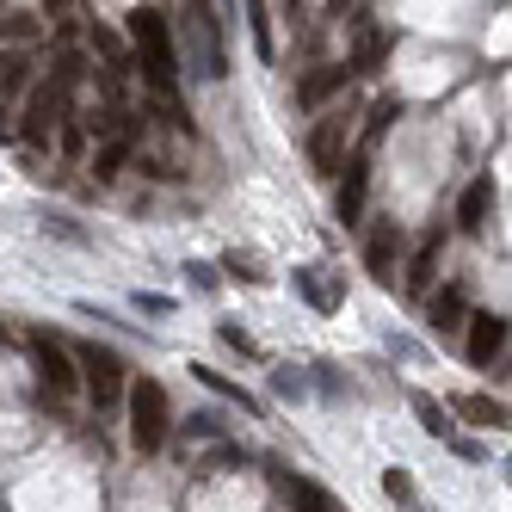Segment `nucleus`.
I'll list each match as a JSON object with an SVG mask.
<instances>
[{
	"mask_svg": "<svg viewBox=\"0 0 512 512\" xmlns=\"http://www.w3.org/2000/svg\"><path fill=\"white\" fill-rule=\"evenodd\" d=\"M124 31H130V44L142 56V75H149V87H173V68H179V50H173V25L161 7H130L124 13Z\"/></svg>",
	"mask_w": 512,
	"mask_h": 512,
	"instance_id": "obj_1",
	"label": "nucleus"
},
{
	"mask_svg": "<svg viewBox=\"0 0 512 512\" xmlns=\"http://www.w3.org/2000/svg\"><path fill=\"white\" fill-rule=\"evenodd\" d=\"M124 408H130V445L142 457H155L167 445V432H173V408H167V389L155 377H130L124 389Z\"/></svg>",
	"mask_w": 512,
	"mask_h": 512,
	"instance_id": "obj_2",
	"label": "nucleus"
},
{
	"mask_svg": "<svg viewBox=\"0 0 512 512\" xmlns=\"http://www.w3.org/2000/svg\"><path fill=\"white\" fill-rule=\"evenodd\" d=\"M179 44H186L192 68L204 81H223L229 75V50H223V25H216V13L204 7V0H192L186 13H179Z\"/></svg>",
	"mask_w": 512,
	"mask_h": 512,
	"instance_id": "obj_3",
	"label": "nucleus"
},
{
	"mask_svg": "<svg viewBox=\"0 0 512 512\" xmlns=\"http://www.w3.org/2000/svg\"><path fill=\"white\" fill-rule=\"evenodd\" d=\"M25 346H31V371H38V383H44L50 395H75V389H81V364H75V352H68L56 334L31 327Z\"/></svg>",
	"mask_w": 512,
	"mask_h": 512,
	"instance_id": "obj_4",
	"label": "nucleus"
},
{
	"mask_svg": "<svg viewBox=\"0 0 512 512\" xmlns=\"http://www.w3.org/2000/svg\"><path fill=\"white\" fill-rule=\"evenodd\" d=\"M75 358H81V383L93 389L99 414H105V408H118V401H124V389H130V371H124V358H118L112 346H81Z\"/></svg>",
	"mask_w": 512,
	"mask_h": 512,
	"instance_id": "obj_5",
	"label": "nucleus"
},
{
	"mask_svg": "<svg viewBox=\"0 0 512 512\" xmlns=\"http://www.w3.org/2000/svg\"><path fill=\"white\" fill-rule=\"evenodd\" d=\"M506 340H512V321H506V315H494V309H475V315H469L463 352H469L475 371H494V358L506 352Z\"/></svg>",
	"mask_w": 512,
	"mask_h": 512,
	"instance_id": "obj_6",
	"label": "nucleus"
},
{
	"mask_svg": "<svg viewBox=\"0 0 512 512\" xmlns=\"http://www.w3.org/2000/svg\"><path fill=\"white\" fill-rule=\"evenodd\" d=\"M346 136H352V112H346V105H340V112H327L309 130V161H315V173H340L346 167Z\"/></svg>",
	"mask_w": 512,
	"mask_h": 512,
	"instance_id": "obj_7",
	"label": "nucleus"
},
{
	"mask_svg": "<svg viewBox=\"0 0 512 512\" xmlns=\"http://www.w3.org/2000/svg\"><path fill=\"white\" fill-rule=\"evenodd\" d=\"M62 112H68V99H62L56 87H38V93L25 99V124H19V136L31 142V149H50V136H56Z\"/></svg>",
	"mask_w": 512,
	"mask_h": 512,
	"instance_id": "obj_8",
	"label": "nucleus"
},
{
	"mask_svg": "<svg viewBox=\"0 0 512 512\" xmlns=\"http://www.w3.org/2000/svg\"><path fill=\"white\" fill-rule=\"evenodd\" d=\"M488 210H494V179L482 173V179H469L463 198H457V229L463 235H482L488 229Z\"/></svg>",
	"mask_w": 512,
	"mask_h": 512,
	"instance_id": "obj_9",
	"label": "nucleus"
},
{
	"mask_svg": "<svg viewBox=\"0 0 512 512\" xmlns=\"http://www.w3.org/2000/svg\"><path fill=\"white\" fill-rule=\"evenodd\" d=\"M297 297H309L315 315H334L346 290L334 284V272H315V266H297Z\"/></svg>",
	"mask_w": 512,
	"mask_h": 512,
	"instance_id": "obj_10",
	"label": "nucleus"
},
{
	"mask_svg": "<svg viewBox=\"0 0 512 512\" xmlns=\"http://www.w3.org/2000/svg\"><path fill=\"white\" fill-rule=\"evenodd\" d=\"M346 81H352V62H327V68H315V75H303V81H297V105L309 112V105H321L327 93H340Z\"/></svg>",
	"mask_w": 512,
	"mask_h": 512,
	"instance_id": "obj_11",
	"label": "nucleus"
},
{
	"mask_svg": "<svg viewBox=\"0 0 512 512\" xmlns=\"http://www.w3.org/2000/svg\"><path fill=\"white\" fill-rule=\"evenodd\" d=\"M463 321H469V315H463V284H445V290L426 303V327H432V334H457Z\"/></svg>",
	"mask_w": 512,
	"mask_h": 512,
	"instance_id": "obj_12",
	"label": "nucleus"
},
{
	"mask_svg": "<svg viewBox=\"0 0 512 512\" xmlns=\"http://www.w3.org/2000/svg\"><path fill=\"white\" fill-rule=\"evenodd\" d=\"M364 186H371V161L352 155L346 161V186H340V223H358L364 216Z\"/></svg>",
	"mask_w": 512,
	"mask_h": 512,
	"instance_id": "obj_13",
	"label": "nucleus"
},
{
	"mask_svg": "<svg viewBox=\"0 0 512 512\" xmlns=\"http://www.w3.org/2000/svg\"><path fill=\"white\" fill-rule=\"evenodd\" d=\"M395 253H401V229H395V223H377L371 235H364V266H371L377 278H389Z\"/></svg>",
	"mask_w": 512,
	"mask_h": 512,
	"instance_id": "obj_14",
	"label": "nucleus"
},
{
	"mask_svg": "<svg viewBox=\"0 0 512 512\" xmlns=\"http://www.w3.org/2000/svg\"><path fill=\"white\" fill-rule=\"evenodd\" d=\"M130 149H136V136H99V149H93V173L99 179H118L130 167Z\"/></svg>",
	"mask_w": 512,
	"mask_h": 512,
	"instance_id": "obj_15",
	"label": "nucleus"
},
{
	"mask_svg": "<svg viewBox=\"0 0 512 512\" xmlns=\"http://www.w3.org/2000/svg\"><path fill=\"white\" fill-rule=\"evenodd\" d=\"M31 87V50H0V99Z\"/></svg>",
	"mask_w": 512,
	"mask_h": 512,
	"instance_id": "obj_16",
	"label": "nucleus"
},
{
	"mask_svg": "<svg viewBox=\"0 0 512 512\" xmlns=\"http://www.w3.org/2000/svg\"><path fill=\"white\" fill-rule=\"evenodd\" d=\"M438 253H445V229H432V235L420 241L414 266H408V284H414V290H426V284H432V272H438Z\"/></svg>",
	"mask_w": 512,
	"mask_h": 512,
	"instance_id": "obj_17",
	"label": "nucleus"
},
{
	"mask_svg": "<svg viewBox=\"0 0 512 512\" xmlns=\"http://www.w3.org/2000/svg\"><path fill=\"white\" fill-rule=\"evenodd\" d=\"M457 414H463L469 426H494V432H500V426L512 420V414L500 408V401H494V395H463V401H457Z\"/></svg>",
	"mask_w": 512,
	"mask_h": 512,
	"instance_id": "obj_18",
	"label": "nucleus"
},
{
	"mask_svg": "<svg viewBox=\"0 0 512 512\" xmlns=\"http://www.w3.org/2000/svg\"><path fill=\"white\" fill-rule=\"evenodd\" d=\"M290 506L297 512H334V494L321 482H309V475H290Z\"/></svg>",
	"mask_w": 512,
	"mask_h": 512,
	"instance_id": "obj_19",
	"label": "nucleus"
},
{
	"mask_svg": "<svg viewBox=\"0 0 512 512\" xmlns=\"http://www.w3.org/2000/svg\"><path fill=\"white\" fill-rule=\"evenodd\" d=\"M389 118H401V99H395V93H383V99L371 105V118H364V130H358V136H364V149H371V142L389 130Z\"/></svg>",
	"mask_w": 512,
	"mask_h": 512,
	"instance_id": "obj_20",
	"label": "nucleus"
},
{
	"mask_svg": "<svg viewBox=\"0 0 512 512\" xmlns=\"http://www.w3.org/2000/svg\"><path fill=\"white\" fill-rule=\"evenodd\" d=\"M192 371H198V383H210V389L223 395V401H235V408H247V414H253V401H247V389H241V383H229V377H216L210 364H192Z\"/></svg>",
	"mask_w": 512,
	"mask_h": 512,
	"instance_id": "obj_21",
	"label": "nucleus"
},
{
	"mask_svg": "<svg viewBox=\"0 0 512 512\" xmlns=\"http://www.w3.org/2000/svg\"><path fill=\"white\" fill-rule=\"evenodd\" d=\"M414 414H420V426H426L432 438H451V414H445V408H438V401H432V395H414Z\"/></svg>",
	"mask_w": 512,
	"mask_h": 512,
	"instance_id": "obj_22",
	"label": "nucleus"
},
{
	"mask_svg": "<svg viewBox=\"0 0 512 512\" xmlns=\"http://www.w3.org/2000/svg\"><path fill=\"white\" fill-rule=\"evenodd\" d=\"M223 266H229V278H247V284H260V278H266L260 260H253L247 247H229V253H223Z\"/></svg>",
	"mask_w": 512,
	"mask_h": 512,
	"instance_id": "obj_23",
	"label": "nucleus"
},
{
	"mask_svg": "<svg viewBox=\"0 0 512 512\" xmlns=\"http://www.w3.org/2000/svg\"><path fill=\"white\" fill-rule=\"evenodd\" d=\"M247 25L260 38V56H272V25H266V0H247Z\"/></svg>",
	"mask_w": 512,
	"mask_h": 512,
	"instance_id": "obj_24",
	"label": "nucleus"
},
{
	"mask_svg": "<svg viewBox=\"0 0 512 512\" xmlns=\"http://www.w3.org/2000/svg\"><path fill=\"white\" fill-rule=\"evenodd\" d=\"M223 346H229V352H241V358H253V352H260V346H253V334H247V327H235V321L223 327Z\"/></svg>",
	"mask_w": 512,
	"mask_h": 512,
	"instance_id": "obj_25",
	"label": "nucleus"
},
{
	"mask_svg": "<svg viewBox=\"0 0 512 512\" xmlns=\"http://www.w3.org/2000/svg\"><path fill=\"white\" fill-rule=\"evenodd\" d=\"M383 494H389V500H414V482H408L401 469H389V475H383Z\"/></svg>",
	"mask_w": 512,
	"mask_h": 512,
	"instance_id": "obj_26",
	"label": "nucleus"
},
{
	"mask_svg": "<svg viewBox=\"0 0 512 512\" xmlns=\"http://www.w3.org/2000/svg\"><path fill=\"white\" fill-rule=\"evenodd\" d=\"M44 13H50L62 31H68V19H75V0H44Z\"/></svg>",
	"mask_w": 512,
	"mask_h": 512,
	"instance_id": "obj_27",
	"label": "nucleus"
},
{
	"mask_svg": "<svg viewBox=\"0 0 512 512\" xmlns=\"http://www.w3.org/2000/svg\"><path fill=\"white\" fill-rule=\"evenodd\" d=\"M44 235H62V241H81L75 223H62V216H44Z\"/></svg>",
	"mask_w": 512,
	"mask_h": 512,
	"instance_id": "obj_28",
	"label": "nucleus"
},
{
	"mask_svg": "<svg viewBox=\"0 0 512 512\" xmlns=\"http://www.w3.org/2000/svg\"><path fill=\"white\" fill-rule=\"evenodd\" d=\"M136 309H149V315H167L173 297H149V290H136Z\"/></svg>",
	"mask_w": 512,
	"mask_h": 512,
	"instance_id": "obj_29",
	"label": "nucleus"
},
{
	"mask_svg": "<svg viewBox=\"0 0 512 512\" xmlns=\"http://www.w3.org/2000/svg\"><path fill=\"white\" fill-rule=\"evenodd\" d=\"M186 432H192V438H223V426H216L210 414H204V420H186Z\"/></svg>",
	"mask_w": 512,
	"mask_h": 512,
	"instance_id": "obj_30",
	"label": "nucleus"
},
{
	"mask_svg": "<svg viewBox=\"0 0 512 512\" xmlns=\"http://www.w3.org/2000/svg\"><path fill=\"white\" fill-rule=\"evenodd\" d=\"M0 136H7V105H0Z\"/></svg>",
	"mask_w": 512,
	"mask_h": 512,
	"instance_id": "obj_31",
	"label": "nucleus"
},
{
	"mask_svg": "<svg viewBox=\"0 0 512 512\" xmlns=\"http://www.w3.org/2000/svg\"><path fill=\"white\" fill-rule=\"evenodd\" d=\"M0 346H7V327H0Z\"/></svg>",
	"mask_w": 512,
	"mask_h": 512,
	"instance_id": "obj_32",
	"label": "nucleus"
}]
</instances>
